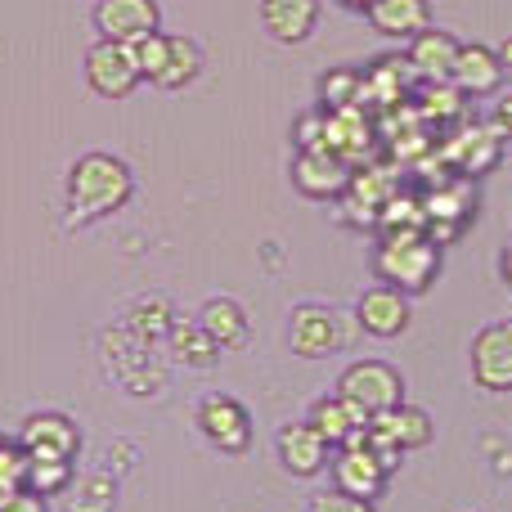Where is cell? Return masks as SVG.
<instances>
[{
  "instance_id": "obj_11",
  "label": "cell",
  "mask_w": 512,
  "mask_h": 512,
  "mask_svg": "<svg viewBox=\"0 0 512 512\" xmlns=\"http://www.w3.org/2000/svg\"><path fill=\"white\" fill-rule=\"evenodd\" d=\"M472 378L486 391H512V319L486 324L472 342Z\"/></svg>"
},
{
  "instance_id": "obj_39",
  "label": "cell",
  "mask_w": 512,
  "mask_h": 512,
  "mask_svg": "<svg viewBox=\"0 0 512 512\" xmlns=\"http://www.w3.org/2000/svg\"><path fill=\"white\" fill-rule=\"evenodd\" d=\"M504 135H508V140H512V126H508V131H504Z\"/></svg>"
},
{
  "instance_id": "obj_32",
  "label": "cell",
  "mask_w": 512,
  "mask_h": 512,
  "mask_svg": "<svg viewBox=\"0 0 512 512\" xmlns=\"http://www.w3.org/2000/svg\"><path fill=\"white\" fill-rule=\"evenodd\" d=\"M310 512H378L373 508V499H355L346 495V490H319L315 499H310Z\"/></svg>"
},
{
  "instance_id": "obj_4",
  "label": "cell",
  "mask_w": 512,
  "mask_h": 512,
  "mask_svg": "<svg viewBox=\"0 0 512 512\" xmlns=\"http://www.w3.org/2000/svg\"><path fill=\"white\" fill-rule=\"evenodd\" d=\"M355 324L346 315H337V310L328 306H297L288 319V346L301 355V360H324V355L342 351L346 342H351Z\"/></svg>"
},
{
  "instance_id": "obj_38",
  "label": "cell",
  "mask_w": 512,
  "mask_h": 512,
  "mask_svg": "<svg viewBox=\"0 0 512 512\" xmlns=\"http://www.w3.org/2000/svg\"><path fill=\"white\" fill-rule=\"evenodd\" d=\"M508 279H512V248H508Z\"/></svg>"
},
{
  "instance_id": "obj_20",
  "label": "cell",
  "mask_w": 512,
  "mask_h": 512,
  "mask_svg": "<svg viewBox=\"0 0 512 512\" xmlns=\"http://www.w3.org/2000/svg\"><path fill=\"white\" fill-rule=\"evenodd\" d=\"M409 86H414V68H409V59H382L364 72L360 104L373 99L378 108H400L409 99Z\"/></svg>"
},
{
  "instance_id": "obj_1",
  "label": "cell",
  "mask_w": 512,
  "mask_h": 512,
  "mask_svg": "<svg viewBox=\"0 0 512 512\" xmlns=\"http://www.w3.org/2000/svg\"><path fill=\"white\" fill-rule=\"evenodd\" d=\"M68 225H90L122 212L135 194V176L113 153H81L68 171Z\"/></svg>"
},
{
  "instance_id": "obj_30",
  "label": "cell",
  "mask_w": 512,
  "mask_h": 512,
  "mask_svg": "<svg viewBox=\"0 0 512 512\" xmlns=\"http://www.w3.org/2000/svg\"><path fill=\"white\" fill-rule=\"evenodd\" d=\"M167 50H171V36H162V32L135 41V63H140V77L144 81H158L162 77V68H167Z\"/></svg>"
},
{
  "instance_id": "obj_33",
  "label": "cell",
  "mask_w": 512,
  "mask_h": 512,
  "mask_svg": "<svg viewBox=\"0 0 512 512\" xmlns=\"http://www.w3.org/2000/svg\"><path fill=\"white\" fill-rule=\"evenodd\" d=\"M0 512H50V504H45V495L18 486V490H9V495L0 499Z\"/></svg>"
},
{
  "instance_id": "obj_31",
  "label": "cell",
  "mask_w": 512,
  "mask_h": 512,
  "mask_svg": "<svg viewBox=\"0 0 512 512\" xmlns=\"http://www.w3.org/2000/svg\"><path fill=\"white\" fill-rule=\"evenodd\" d=\"M23 472H27V454L18 450V441H0V499L23 486Z\"/></svg>"
},
{
  "instance_id": "obj_9",
  "label": "cell",
  "mask_w": 512,
  "mask_h": 512,
  "mask_svg": "<svg viewBox=\"0 0 512 512\" xmlns=\"http://www.w3.org/2000/svg\"><path fill=\"white\" fill-rule=\"evenodd\" d=\"M198 432L221 454H248L252 445V418L234 396H207L198 405Z\"/></svg>"
},
{
  "instance_id": "obj_21",
  "label": "cell",
  "mask_w": 512,
  "mask_h": 512,
  "mask_svg": "<svg viewBox=\"0 0 512 512\" xmlns=\"http://www.w3.org/2000/svg\"><path fill=\"white\" fill-rule=\"evenodd\" d=\"M198 324L207 328V337H212L221 351H243V346H248V315H243V306L230 297L207 301Z\"/></svg>"
},
{
  "instance_id": "obj_3",
  "label": "cell",
  "mask_w": 512,
  "mask_h": 512,
  "mask_svg": "<svg viewBox=\"0 0 512 512\" xmlns=\"http://www.w3.org/2000/svg\"><path fill=\"white\" fill-rule=\"evenodd\" d=\"M337 396L351 409H360L364 418H373L405 400V378H400V369H391L387 360H355L351 369H342V378H337Z\"/></svg>"
},
{
  "instance_id": "obj_25",
  "label": "cell",
  "mask_w": 512,
  "mask_h": 512,
  "mask_svg": "<svg viewBox=\"0 0 512 512\" xmlns=\"http://www.w3.org/2000/svg\"><path fill=\"white\" fill-rule=\"evenodd\" d=\"M198 72H203V50H198L189 36H171L167 68H162V77L153 81V86H158V90H185Z\"/></svg>"
},
{
  "instance_id": "obj_8",
  "label": "cell",
  "mask_w": 512,
  "mask_h": 512,
  "mask_svg": "<svg viewBox=\"0 0 512 512\" xmlns=\"http://www.w3.org/2000/svg\"><path fill=\"white\" fill-rule=\"evenodd\" d=\"M351 162L337 158L333 149H297V162H292V185L301 189L315 203H328V198H342L351 189Z\"/></svg>"
},
{
  "instance_id": "obj_22",
  "label": "cell",
  "mask_w": 512,
  "mask_h": 512,
  "mask_svg": "<svg viewBox=\"0 0 512 512\" xmlns=\"http://www.w3.org/2000/svg\"><path fill=\"white\" fill-rule=\"evenodd\" d=\"M310 427H315L319 436H324L328 445H346L351 441V432H360V427H369V418L360 414V409H351L342 396H324L310 405Z\"/></svg>"
},
{
  "instance_id": "obj_6",
  "label": "cell",
  "mask_w": 512,
  "mask_h": 512,
  "mask_svg": "<svg viewBox=\"0 0 512 512\" xmlns=\"http://www.w3.org/2000/svg\"><path fill=\"white\" fill-rule=\"evenodd\" d=\"M18 450L27 459H59V463H77L81 454V427L72 423L59 409H41V414H27L18 427Z\"/></svg>"
},
{
  "instance_id": "obj_23",
  "label": "cell",
  "mask_w": 512,
  "mask_h": 512,
  "mask_svg": "<svg viewBox=\"0 0 512 512\" xmlns=\"http://www.w3.org/2000/svg\"><path fill=\"white\" fill-rule=\"evenodd\" d=\"M171 351H176L180 364H189V369H212L216 360H221V346L207 337L203 324H171Z\"/></svg>"
},
{
  "instance_id": "obj_2",
  "label": "cell",
  "mask_w": 512,
  "mask_h": 512,
  "mask_svg": "<svg viewBox=\"0 0 512 512\" xmlns=\"http://www.w3.org/2000/svg\"><path fill=\"white\" fill-rule=\"evenodd\" d=\"M382 283L400 292H423L436 279V265H441V243H432L427 230H387L373 252Z\"/></svg>"
},
{
  "instance_id": "obj_34",
  "label": "cell",
  "mask_w": 512,
  "mask_h": 512,
  "mask_svg": "<svg viewBox=\"0 0 512 512\" xmlns=\"http://www.w3.org/2000/svg\"><path fill=\"white\" fill-rule=\"evenodd\" d=\"M297 149H324V117L306 113L297 122Z\"/></svg>"
},
{
  "instance_id": "obj_37",
  "label": "cell",
  "mask_w": 512,
  "mask_h": 512,
  "mask_svg": "<svg viewBox=\"0 0 512 512\" xmlns=\"http://www.w3.org/2000/svg\"><path fill=\"white\" fill-rule=\"evenodd\" d=\"M342 5H346V9H364V14H369V9L378 5V0H342Z\"/></svg>"
},
{
  "instance_id": "obj_19",
  "label": "cell",
  "mask_w": 512,
  "mask_h": 512,
  "mask_svg": "<svg viewBox=\"0 0 512 512\" xmlns=\"http://www.w3.org/2000/svg\"><path fill=\"white\" fill-rule=\"evenodd\" d=\"M369 18L391 41H414L423 27H432V5L427 0H378L369 9Z\"/></svg>"
},
{
  "instance_id": "obj_14",
  "label": "cell",
  "mask_w": 512,
  "mask_h": 512,
  "mask_svg": "<svg viewBox=\"0 0 512 512\" xmlns=\"http://www.w3.org/2000/svg\"><path fill=\"white\" fill-rule=\"evenodd\" d=\"M261 23L279 45H301L319 27V0H261Z\"/></svg>"
},
{
  "instance_id": "obj_12",
  "label": "cell",
  "mask_w": 512,
  "mask_h": 512,
  "mask_svg": "<svg viewBox=\"0 0 512 512\" xmlns=\"http://www.w3.org/2000/svg\"><path fill=\"white\" fill-rule=\"evenodd\" d=\"M355 324L369 337H400L409 328V297L400 288H391V283H378V288H369L360 297Z\"/></svg>"
},
{
  "instance_id": "obj_16",
  "label": "cell",
  "mask_w": 512,
  "mask_h": 512,
  "mask_svg": "<svg viewBox=\"0 0 512 512\" xmlns=\"http://www.w3.org/2000/svg\"><path fill=\"white\" fill-rule=\"evenodd\" d=\"M405 59H409V68H414V77L450 81L454 59H459V41H454L450 32H441V27H423V32L414 36V45H409Z\"/></svg>"
},
{
  "instance_id": "obj_29",
  "label": "cell",
  "mask_w": 512,
  "mask_h": 512,
  "mask_svg": "<svg viewBox=\"0 0 512 512\" xmlns=\"http://www.w3.org/2000/svg\"><path fill=\"white\" fill-rule=\"evenodd\" d=\"M131 328L144 337V342H158V337L171 333V306L167 301H144V306H135Z\"/></svg>"
},
{
  "instance_id": "obj_36",
  "label": "cell",
  "mask_w": 512,
  "mask_h": 512,
  "mask_svg": "<svg viewBox=\"0 0 512 512\" xmlns=\"http://www.w3.org/2000/svg\"><path fill=\"white\" fill-rule=\"evenodd\" d=\"M499 63H504V68H512V36L504 45H499Z\"/></svg>"
},
{
  "instance_id": "obj_13",
  "label": "cell",
  "mask_w": 512,
  "mask_h": 512,
  "mask_svg": "<svg viewBox=\"0 0 512 512\" xmlns=\"http://www.w3.org/2000/svg\"><path fill=\"white\" fill-rule=\"evenodd\" d=\"M274 450H279V463L292 477H319V472L328 468V450H333V445L310 423H288L279 432V441H274Z\"/></svg>"
},
{
  "instance_id": "obj_27",
  "label": "cell",
  "mask_w": 512,
  "mask_h": 512,
  "mask_svg": "<svg viewBox=\"0 0 512 512\" xmlns=\"http://www.w3.org/2000/svg\"><path fill=\"white\" fill-rule=\"evenodd\" d=\"M360 90H364V77L351 68H333L324 72V81H319V104L328 108V113H342V108H355L360 104Z\"/></svg>"
},
{
  "instance_id": "obj_10",
  "label": "cell",
  "mask_w": 512,
  "mask_h": 512,
  "mask_svg": "<svg viewBox=\"0 0 512 512\" xmlns=\"http://www.w3.org/2000/svg\"><path fill=\"white\" fill-rule=\"evenodd\" d=\"M162 23L158 0H95V27L104 41H144Z\"/></svg>"
},
{
  "instance_id": "obj_7",
  "label": "cell",
  "mask_w": 512,
  "mask_h": 512,
  "mask_svg": "<svg viewBox=\"0 0 512 512\" xmlns=\"http://www.w3.org/2000/svg\"><path fill=\"white\" fill-rule=\"evenodd\" d=\"M387 477L391 472L378 463V454L364 445V427L351 432V441L337 445V459H333V486L346 490L355 499H378L387 490Z\"/></svg>"
},
{
  "instance_id": "obj_26",
  "label": "cell",
  "mask_w": 512,
  "mask_h": 512,
  "mask_svg": "<svg viewBox=\"0 0 512 512\" xmlns=\"http://www.w3.org/2000/svg\"><path fill=\"white\" fill-rule=\"evenodd\" d=\"M414 108H418V117H423V122L450 126V122H459V117H463V90L450 86V81H427V90L414 99Z\"/></svg>"
},
{
  "instance_id": "obj_28",
  "label": "cell",
  "mask_w": 512,
  "mask_h": 512,
  "mask_svg": "<svg viewBox=\"0 0 512 512\" xmlns=\"http://www.w3.org/2000/svg\"><path fill=\"white\" fill-rule=\"evenodd\" d=\"M23 486L36 490V495H63L72 486V463H59V459H27V472H23Z\"/></svg>"
},
{
  "instance_id": "obj_18",
  "label": "cell",
  "mask_w": 512,
  "mask_h": 512,
  "mask_svg": "<svg viewBox=\"0 0 512 512\" xmlns=\"http://www.w3.org/2000/svg\"><path fill=\"white\" fill-rule=\"evenodd\" d=\"M450 167H459L463 176H481V171L499 167V131L495 126H477V131H459L445 144Z\"/></svg>"
},
{
  "instance_id": "obj_17",
  "label": "cell",
  "mask_w": 512,
  "mask_h": 512,
  "mask_svg": "<svg viewBox=\"0 0 512 512\" xmlns=\"http://www.w3.org/2000/svg\"><path fill=\"white\" fill-rule=\"evenodd\" d=\"M454 86L463 95H490L504 81V63H499V50L490 45H459V59H454Z\"/></svg>"
},
{
  "instance_id": "obj_15",
  "label": "cell",
  "mask_w": 512,
  "mask_h": 512,
  "mask_svg": "<svg viewBox=\"0 0 512 512\" xmlns=\"http://www.w3.org/2000/svg\"><path fill=\"white\" fill-rule=\"evenodd\" d=\"M369 432L382 436V441H391L400 454H409V450L432 445V418H427L423 409H414V405H405V400H400L396 409H382V414L369 418Z\"/></svg>"
},
{
  "instance_id": "obj_24",
  "label": "cell",
  "mask_w": 512,
  "mask_h": 512,
  "mask_svg": "<svg viewBox=\"0 0 512 512\" xmlns=\"http://www.w3.org/2000/svg\"><path fill=\"white\" fill-rule=\"evenodd\" d=\"M63 508L68 512H113L117 508V481L108 472H95V477L77 481L63 490Z\"/></svg>"
},
{
  "instance_id": "obj_35",
  "label": "cell",
  "mask_w": 512,
  "mask_h": 512,
  "mask_svg": "<svg viewBox=\"0 0 512 512\" xmlns=\"http://www.w3.org/2000/svg\"><path fill=\"white\" fill-rule=\"evenodd\" d=\"M508 126H512V90H508V95H504V99H499V104H495V131L504 135Z\"/></svg>"
},
{
  "instance_id": "obj_5",
  "label": "cell",
  "mask_w": 512,
  "mask_h": 512,
  "mask_svg": "<svg viewBox=\"0 0 512 512\" xmlns=\"http://www.w3.org/2000/svg\"><path fill=\"white\" fill-rule=\"evenodd\" d=\"M140 81L144 77H140V63H135V45L104 41V36H99L86 50V86L95 90L99 99H126Z\"/></svg>"
}]
</instances>
